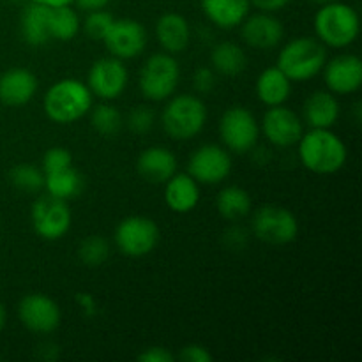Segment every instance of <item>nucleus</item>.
<instances>
[{
	"instance_id": "2",
	"label": "nucleus",
	"mask_w": 362,
	"mask_h": 362,
	"mask_svg": "<svg viewBox=\"0 0 362 362\" xmlns=\"http://www.w3.org/2000/svg\"><path fill=\"white\" fill-rule=\"evenodd\" d=\"M313 28L315 35L324 46L336 49L349 48L359 37V13L341 0L324 4L318 6V11L315 13Z\"/></svg>"
},
{
	"instance_id": "9",
	"label": "nucleus",
	"mask_w": 362,
	"mask_h": 362,
	"mask_svg": "<svg viewBox=\"0 0 362 362\" xmlns=\"http://www.w3.org/2000/svg\"><path fill=\"white\" fill-rule=\"evenodd\" d=\"M117 250L129 258L151 255L159 243V228L154 219L147 216H127L117 225L113 233Z\"/></svg>"
},
{
	"instance_id": "34",
	"label": "nucleus",
	"mask_w": 362,
	"mask_h": 362,
	"mask_svg": "<svg viewBox=\"0 0 362 362\" xmlns=\"http://www.w3.org/2000/svg\"><path fill=\"white\" fill-rule=\"evenodd\" d=\"M154 122L156 113L145 105L134 106L126 119V126L129 127L131 133L134 134H147L148 131L154 127Z\"/></svg>"
},
{
	"instance_id": "33",
	"label": "nucleus",
	"mask_w": 362,
	"mask_h": 362,
	"mask_svg": "<svg viewBox=\"0 0 362 362\" xmlns=\"http://www.w3.org/2000/svg\"><path fill=\"white\" fill-rule=\"evenodd\" d=\"M115 21L112 13L105 9H98V11H90L87 14V18L81 23V28H83L85 34L92 39V41H103L105 35L108 34L110 27Z\"/></svg>"
},
{
	"instance_id": "22",
	"label": "nucleus",
	"mask_w": 362,
	"mask_h": 362,
	"mask_svg": "<svg viewBox=\"0 0 362 362\" xmlns=\"http://www.w3.org/2000/svg\"><path fill=\"white\" fill-rule=\"evenodd\" d=\"M156 39L166 53H182L191 42L189 21L179 13H165L156 21Z\"/></svg>"
},
{
	"instance_id": "10",
	"label": "nucleus",
	"mask_w": 362,
	"mask_h": 362,
	"mask_svg": "<svg viewBox=\"0 0 362 362\" xmlns=\"http://www.w3.org/2000/svg\"><path fill=\"white\" fill-rule=\"evenodd\" d=\"M232 168V154L218 144L202 145L187 161V173L198 184H207V186H216L228 179Z\"/></svg>"
},
{
	"instance_id": "36",
	"label": "nucleus",
	"mask_w": 362,
	"mask_h": 362,
	"mask_svg": "<svg viewBox=\"0 0 362 362\" xmlns=\"http://www.w3.org/2000/svg\"><path fill=\"white\" fill-rule=\"evenodd\" d=\"M179 359L184 362H212L214 361V356H212L207 346L191 343V345H186L180 350Z\"/></svg>"
},
{
	"instance_id": "43",
	"label": "nucleus",
	"mask_w": 362,
	"mask_h": 362,
	"mask_svg": "<svg viewBox=\"0 0 362 362\" xmlns=\"http://www.w3.org/2000/svg\"><path fill=\"white\" fill-rule=\"evenodd\" d=\"M27 2H34V4H41V6L55 7V6H71V4H73V0H27Z\"/></svg>"
},
{
	"instance_id": "37",
	"label": "nucleus",
	"mask_w": 362,
	"mask_h": 362,
	"mask_svg": "<svg viewBox=\"0 0 362 362\" xmlns=\"http://www.w3.org/2000/svg\"><path fill=\"white\" fill-rule=\"evenodd\" d=\"M193 85L200 94H209L216 87V71L212 67H200L193 78Z\"/></svg>"
},
{
	"instance_id": "17",
	"label": "nucleus",
	"mask_w": 362,
	"mask_h": 362,
	"mask_svg": "<svg viewBox=\"0 0 362 362\" xmlns=\"http://www.w3.org/2000/svg\"><path fill=\"white\" fill-rule=\"evenodd\" d=\"M240 27V37L250 48L253 49H272L281 45L285 37V27L274 16V13L258 11L255 14H247Z\"/></svg>"
},
{
	"instance_id": "29",
	"label": "nucleus",
	"mask_w": 362,
	"mask_h": 362,
	"mask_svg": "<svg viewBox=\"0 0 362 362\" xmlns=\"http://www.w3.org/2000/svg\"><path fill=\"white\" fill-rule=\"evenodd\" d=\"M216 209L221 218L228 219V221H239L250 214L253 209V202L244 187L226 186L216 197Z\"/></svg>"
},
{
	"instance_id": "40",
	"label": "nucleus",
	"mask_w": 362,
	"mask_h": 362,
	"mask_svg": "<svg viewBox=\"0 0 362 362\" xmlns=\"http://www.w3.org/2000/svg\"><path fill=\"white\" fill-rule=\"evenodd\" d=\"M247 233L244 232L243 228H239V226H233V228L226 230L225 233V243L226 246L232 247V250H239V247H243L244 244H246L247 240Z\"/></svg>"
},
{
	"instance_id": "3",
	"label": "nucleus",
	"mask_w": 362,
	"mask_h": 362,
	"mask_svg": "<svg viewBox=\"0 0 362 362\" xmlns=\"http://www.w3.org/2000/svg\"><path fill=\"white\" fill-rule=\"evenodd\" d=\"M94 95L88 90L87 83L76 78H64L55 81L46 90L42 98V110L52 122L66 126L88 115Z\"/></svg>"
},
{
	"instance_id": "45",
	"label": "nucleus",
	"mask_w": 362,
	"mask_h": 362,
	"mask_svg": "<svg viewBox=\"0 0 362 362\" xmlns=\"http://www.w3.org/2000/svg\"><path fill=\"white\" fill-rule=\"evenodd\" d=\"M308 2L315 4V6H324V4H329V2H334V0H308Z\"/></svg>"
},
{
	"instance_id": "38",
	"label": "nucleus",
	"mask_w": 362,
	"mask_h": 362,
	"mask_svg": "<svg viewBox=\"0 0 362 362\" xmlns=\"http://www.w3.org/2000/svg\"><path fill=\"white\" fill-rule=\"evenodd\" d=\"M140 362H173L175 356L165 346H148L136 357Z\"/></svg>"
},
{
	"instance_id": "27",
	"label": "nucleus",
	"mask_w": 362,
	"mask_h": 362,
	"mask_svg": "<svg viewBox=\"0 0 362 362\" xmlns=\"http://www.w3.org/2000/svg\"><path fill=\"white\" fill-rule=\"evenodd\" d=\"M45 189L49 197L69 202L83 191V177L73 165L57 172L45 173Z\"/></svg>"
},
{
	"instance_id": "14",
	"label": "nucleus",
	"mask_w": 362,
	"mask_h": 362,
	"mask_svg": "<svg viewBox=\"0 0 362 362\" xmlns=\"http://www.w3.org/2000/svg\"><path fill=\"white\" fill-rule=\"evenodd\" d=\"M103 42L112 57L120 60L136 59L147 48V30L138 20L120 18L113 21Z\"/></svg>"
},
{
	"instance_id": "28",
	"label": "nucleus",
	"mask_w": 362,
	"mask_h": 362,
	"mask_svg": "<svg viewBox=\"0 0 362 362\" xmlns=\"http://www.w3.org/2000/svg\"><path fill=\"white\" fill-rule=\"evenodd\" d=\"M49 39L59 42H69L81 28L80 14L71 6H55L48 11Z\"/></svg>"
},
{
	"instance_id": "35",
	"label": "nucleus",
	"mask_w": 362,
	"mask_h": 362,
	"mask_svg": "<svg viewBox=\"0 0 362 362\" xmlns=\"http://www.w3.org/2000/svg\"><path fill=\"white\" fill-rule=\"evenodd\" d=\"M73 165V156L66 147H52L45 152L41 163V170L45 173L57 172Z\"/></svg>"
},
{
	"instance_id": "1",
	"label": "nucleus",
	"mask_w": 362,
	"mask_h": 362,
	"mask_svg": "<svg viewBox=\"0 0 362 362\" xmlns=\"http://www.w3.org/2000/svg\"><path fill=\"white\" fill-rule=\"evenodd\" d=\"M300 165L317 175L338 173L349 159L345 141L331 129H310L297 141Z\"/></svg>"
},
{
	"instance_id": "41",
	"label": "nucleus",
	"mask_w": 362,
	"mask_h": 362,
	"mask_svg": "<svg viewBox=\"0 0 362 362\" xmlns=\"http://www.w3.org/2000/svg\"><path fill=\"white\" fill-rule=\"evenodd\" d=\"M76 303L80 304L81 311H83L85 317H94L98 315V303H95L94 296L87 292H81L76 296Z\"/></svg>"
},
{
	"instance_id": "8",
	"label": "nucleus",
	"mask_w": 362,
	"mask_h": 362,
	"mask_svg": "<svg viewBox=\"0 0 362 362\" xmlns=\"http://www.w3.org/2000/svg\"><path fill=\"white\" fill-rule=\"evenodd\" d=\"M260 124L244 106H232L219 120V138L230 154L244 156L253 151L260 138Z\"/></svg>"
},
{
	"instance_id": "21",
	"label": "nucleus",
	"mask_w": 362,
	"mask_h": 362,
	"mask_svg": "<svg viewBox=\"0 0 362 362\" xmlns=\"http://www.w3.org/2000/svg\"><path fill=\"white\" fill-rule=\"evenodd\" d=\"M200 202V184L189 173H173L165 182V204L175 214L194 211Z\"/></svg>"
},
{
	"instance_id": "16",
	"label": "nucleus",
	"mask_w": 362,
	"mask_h": 362,
	"mask_svg": "<svg viewBox=\"0 0 362 362\" xmlns=\"http://www.w3.org/2000/svg\"><path fill=\"white\" fill-rule=\"evenodd\" d=\"M322 73L327 90L334 95L356 94L362 87V60L352 53H341L325 60Z\"/></svg>"
},
{
	"instance_id": "23",
	"label": "nucleus",
	"mask_w": 362,
	"mask_h": 362,
	"mask_svg": "<svg viewBox=\"0 0 362 362\" xmlns=\"http://www.w3.org/2000/svg\"><path fill=\"white\" fill-rule=\"evenodd\" d=\"M202 13L223 30L237 28L251 13L250 0H200Z\"/></svg>"
},
{
	"instance_id": "39",
	"label": "nucleus",
	"mask_w": 362,
	"mask_h": 362,
	"mask_svg": "<svg viewBox=\"0 0 362 362\" xmlns=\"http://www.w3.org/2000/svg\"><path fill=\"white\" fill-rule=\"evenodd\" d=\"M250 2L251 7H255L258 11H264V13H279L286 6H290L293 0H250Z\"/></svg>"
},
{
	"instance_id": "18",
	"label": "nucleus",
	"mask_w": 362,
	"mask_h": 362,
	"mask_svg": "<svg viewBox=\"0 0 362 362\" xmlns=\"http://www.w3.org/2000/svg\"><path fill=\"white\" fill-rule=\"evenodd\" d=\"M39 81L25 67H11L0 74V103L9 108L25 106L37 94Z\"/></svg>"
},
{
	"instance_id": "31",
	"label": "nucleus",
	"mask_w": 362,
	"mask_h": 362,
	"mask_svg": "<svg viewBox=\"0 0 362 362\" xmlns=\"http://www.w3.org/2000/svg\"><path fill=\"white\" fill-rule=\"evenodd\" d=\"M90 126L103 136H115L124 126V117L113 105L103 103V105L90 108Z\"/></svg>"
},
{
	"instance_id": "5",
	"label": "nucleus",
	"mask_w": 362,
	"mask_h": 362,
	"mask_svg": "<svg viewBox=\"0 0 362 362\" xmlns=\"http://www.w3.org/2000/svg\"><path fill=\"white\" fill-rule=\"evenodd\" d=\"M325 60L327 52L317 37H296L279 49L276 66L288 76L292 83H303L322 73Z\"/></svg>"
},
{
	"instance_id": "11",
	"label": "nucleus",
	"mask_w": 362,
	"mask_h": 362,
	"mask_svg": "<svg viewBox=\"0 0 362 362\" xmlns=\"http://www.w3.org/2000/svg\"><path fill=\"white\" fill-rule=\"evenodd\" d=\"M129 83V73L124 60L117 57H103L95 60L87 73V87L94 98L103 101H115Z\"/></svg>"
},
{
	"instance_id": "7",
	"label": "nucleus",
	"mask_w": 362,
	"mask_h": 362,
	"mask_svg": "<svg viewBox=\"0 0 362 362\" xmlns=\"http://www.w3.org/2000/svg\"><path fill=\"white\" fill-rule=\"evenodd\" d=\"M251 232L258 240L271 246H285L299 235V221L286 207L276 204L262 205L251 218Z\"/></svg>"
},
{
	"instance_id": "42",
	"label": "nucleus",
	"mask_w": 362,
	"mask_h": 362,
	"mask_svg": "<svg viewBox=\"0 0 362 362\" xmlns=\"http://www.w3.org/2000/svg\"><path fill=\"white\" fill-rule=\"evenodd\" d=\"M73 2L76 4L81 11H87V13H90V11L106 9V7H108L113 0H73Z\"/></svg>"
},
{
	"instance_id": "13",
	"label": "nucleus",
	"mask_w": 362,
	"mask_h": 362,
	"mask_svg": "<svg viewBox=\"0 0 362 362\" xmlns=\"http://www.w3.org/2000/svg\"><path fill=\"white\" fill-rule=\"evenodd\" d=\"M18 318L34 334H52L62 320L60 308L45 293H28L18 303Z\"/></svg>"
},
{
	"instance_id": "15",
	"label": "nucleus",
	"mask_w": 362,
	"mask_h": 362,
	"mask_svg": "<svg viewBox=\"0 0 362 362\" xmlns=\"http://www.w3.org/2000/svg\"><path fill=\"white\" fill-rule=\"evenodd\" d=\"M260 133H264L265 140L271 145L279 148L297 145L304 133V122L293 110L286 108L285 105L271 106L265 112L262 120Z\"/></svg>"
},
{
	"instance_id": "20",
	"label": "nucleus",
	"mask_w": 362,
	"mask_h": 362,
	"mask_svg": "<svg viewBox=\"0 0 362 362\" xmlns=\"http://www.w3.org/2000/svg\"><path fill=\"white\" fill-rule=\"evenodd\" d=\"M339 101L332 92L315 90L304 101L303 122L310 126V129H331L339 119Z\"/></svg>"
},
{
	"instance_id": "12",
	"label": "nucleus",
	"mask_w": 362,
	"mask_h": 362,
	"mask_svg": "<svg viewBox=\"0 0 362 362\" xmlns=\"http://www.w3.org/2000/svg\"><path fill=\"white\" fill-rule=\"evenodd\" d=\"M30 223L34 232L45 240H60L66 237L73 225L67 202L53 197H41L34 202L30 211Z\"/></svg>"
},
{
	"instance_id": "4",
	"label": "nucleus",
	"mask_w": 362,
	"mask_h": 362,
	"mask_svg": "<svg viewBox=\"0 0 362 362\" xmlns=\"http://www.w3.org/2000/svg\"><path fill=\"white\" fill-rule=\"evenodd\" d=\"M207 117V106L198 95L173 94L166 99L165 110L161 113L163 129L172 140H193L204 131Z\"/></svg>"
},
{
	"instance_id": "46",
	"label": "nucleus",
	"mask_w": 362,
	"mask_h": 362,
	"mask_svg": "<svg viewBox=\"0 0 362 362\" xmlns=\"http://www.w3.org/2000/svg\"><path fill=\"white\" fill-rule=\"evenodd\" d=\"M11 2H21V0H11Z\"/></svg>"
},
{
	"instance_id": "26",
	"label": "nucleus",
	"mask_w": 362,
	"mask_h": 362,
	"mask_svg": "<svg viewBox=\"0 0 362 362\" xmlns=\"http://www.w3.org/2000/svg\"><path fill=\"white\" fill-rule=\"evenodd\" d=\"M212 69L223 76H239L247 66L246 52L233 41H221L211 52Z\"/></svg>"
},
{
	"instance_id": "24",
	"label": "nucleus",
	"mask_w": 362,
	"mask_h": 362,
	"mask_svg": "<svg viewBox=\"0 0 362 362\" xmlns=\"http://www.w3.org/2000/svg\"><path fill=\"white\" fill-rule=\"evenodd\" d=\"M255 92H257L258 101L267 108L285 105L286 99L292 94V81L278 66H272L258 74Z\"/></svg>"
},
{
	"instance_id": "30",
	"label": "nucleus",
	"mask_w": 362,
	"mask_h": 362,
	"mask_svg": "<svg viewBox=\"0 0 362 362\" xmlns=\"http://www.w3.org/2000/svg\"><path fill=\"white\" fill-rule=\"evenodd\" d=\"M9 182L14 189L35 193L45 189V172L32 163H20L9 172Z\"/></svg>"
},
{
	"instance_id": "25",
	"label": "nucleus",
	"mask_w": 362,
	"mask_h": 362,
	"mask_svg": "<svg viewBox=\"0 0 362 362\" xmlns=\"http://www.w3.org/2000/svg\"><path fill=\"white\" fill-rule=\"evenodd\" d=\"M48 11L49 6L28 2L20 16V34L21 39L28 46H45L49 42V27H48Z\"/></svg>"
},
{
	"instance_id": "32",
	"label": "nucleus",
	"mask_w": 362,
	"mask_h": 362,
	"mask_svg": "<svg viewBox=\"0 0 362 362\" xmlns=\"http://www.w3.org/2000/svg\"><path fill=\"white\" fill-rule=\"evenodd\" d=\"M78 258L85 267H101L110 258V244L101 235H88L78 246Z\"/></svg>"
},
{
	"instance_id": "6",
	"label": "nucleus",
	"mask_w": 362,
	"mask_h": 362,
	"mask_svg": "<svg viewBox=\"0 0 362 362\" xmlns=\"http://www.w3.org/2000/svg\"><path fill=\"white\" fill-rule=\"evenodd\" d=\"M140 90L145 99L163 103L172 98L180 83V66L172 53H154L140 71Z\"/></svg>"
},
{
	"instance_id": "19",
	"label": "nucleus",
	"mask_w": 362,
	"mask_h": 362,
	"mask_svg": "<svg viewBox=\"0 0 362 362\" xmlns=\"http://www.w3.org/2000/svg\"><path fill=\"white\" fill-rule=\"evenodd\" d=\"M177 168H179V163H177L175 154L170 148L161 147V145L145 148L138 156L136 172L147 182L165 184L173 173H177Z\"/></svg>"
},
{
	"instance_id": "44",
	"label": "nucleus",
	"mask_w": 362,
	"mask_h": 362,
	"mask_svg": "<svg viewBox=\"0 0 362 362\" xmlns=\"http://www.w3.org/2000/svg\"><path fill=\"white\" fill-rule=\"evenodd\" d=\"M6 320H7V311L6 308H4V304L0 303V332H2V329L6 327Z\"/></svg>"
}]
</instances>
